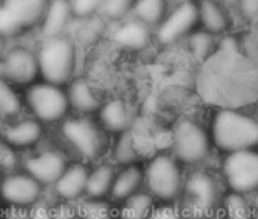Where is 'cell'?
I'll return each mask as SVG.
<instances>
[{
	"instance_id": "cell-45",
	"label": "cell",
	"mask_w": 258,
	"mask_h": 219,
	"mask_svg": "<svg viewBox=\"0 0 258 219\" xmlns=\"http://www.w3.org/2000/svg\"><path fill=\"white\" fill-rule=\"evenodd\" d=\"M195 2H199V0H195Z\"/></svg>"
},
{
	"instance_id": "cell-25",
	"label": "cell",
	"mask_w": 258,
	"mask_h": 219,
	"mask_svg": "<svg viewBox=\"0 0 258 219\" xmlns=\"http://www.w3.org/2000/svg\"><path fill=\"white\" fill-rule=\"evenodd\" d=\"M169 14L167 0H136L133 17L148 25L154 31Z\"/></svg>"
},
{
	"instance_id": "cell-15",
	"label": "cell",
	"mask_w": 258,
	"mask_h": 219,
	"mask_svg": "<svg viewBox=\"0 0 258 219\" xmlns=\"http://www.w3.org/2000/svg\"><path fill=\"white\" fill-rule=\"evenodd\" d=\"M97 122L106 134L120 136L131 130L133 112L123 99H111L102 103L97 112Z\"/></svg>"
},
{
	"instance_id": "cell-18",
	"label": "cell",
	"mask_w": 258,
	"mask_h": 219,
	"mask_svg": "<svg viewBox=\"0 0 258 219\" xmlns=\"http://www.w3.org/2000/svg\"><path fill=\"white\" fill-rule=\"evenodd\" d=\"M67 96H69L70 108H73L75 112H78L82 116L97 113L103 103L93 84L85 78L72 79L69 82Z\"/></svg>"
},
{
	"instance_id": "cell-7",
	"label": "cell",
	"mask_w": 258,
	"mask_h": 219,
	"mask_svg": "<svg viewBox=\"0 0 258 219\" xmlns=\"http://www.w3.org/2000/svg\"><path fill=\"white\" fill-rule=\"evenodd\" d=\"M222 178L229 192L252 195L258 190V149L226 154L222 161Z\"/></svg>"
},
{
	"instance_id": "cell-21",
	"label": "cell",
	"mask_w": 258,
	"mask_h": 219,
	"mask_svg": "<svg viewBox=\"0 0 258 219\" xmlns=\"http://www.w3.org/2000/svg\"><path fill=\"white\" fill-rule=\"evenodd\" d=\"M73 19L69 0H49L46 13L40 23L44 40L61 37Z\"/></svg>"
},
{
	"instance_id": "cell-30",
	"label": "cell",
	"mask_w": 258,
	"mask_h": 219,
	"mask_svg": "<svg viewBox=\"0 0 258 219\" xmlns=\"http://www.w3.org/2000/svg\"><path fill=\"white\" fill-rule=\"evenodd\" d=\"M79 219H117V211L105 199H87L79 208Z\"/></svg>"
},
{
	"instance_id": "cell-36",
	"label": "cell",
	"mask_w": 258,
	"mask_h": 219,
	"mask_svg": "<svg viewBox=\"0 0 258 219\" xmlns=\"http://www.w3.org/2000/svg\"><path fill=\"white\" fill-rule=\"evenodd\" d=\"M53 219H79V210L69 204H61L53 208Z\"/></svg>"
},
{
	"instance_id": "cell-17",
	"label": "cell",
	"mask_w": 258,
	"mask_h": 219,
	"mask_svg": "<svg viewBox=\"0 0 258 219\" xmlns=\"http://www.w3.org/2000/svg\"><path fill=\"white\" fill-rule=\"evenodd\" d=\"M88 175L90 169L84 163L69 165L59 180L53 184V190L61 199L67 202L76 201L85 195Z\"/></svg>"
},
{
	"instance_id": "cell-40",
	"label": "cell",
	"mask_w": 258,
	"mask_h": 219,
	"mask_svg": "<svg viewBox=\"0 0 258 219\" xmlns=\"http://www.w3.org/2000/svg\"><path fill=\"white\" fill-rule=\"evenodd\" d=\"M2 131H4V116L0 115V133H2Z\"/></svg>"
},
{
	"instance_id": "cell-12",
	"label": "cell",
	"mask_w": 258,
	"mask_h": 219,
	"mask_svg": "<svg viewBox=\"0 0 258 219\" xmlns=\"http://www.w3.org/2000/svg\"><path fill=\"white\" fill-rule=\"evenodd\" d=\"M41 192L43 186L32 175H29L28 172H16L4 178L0 196L13 207L28 208L38 202Z\"/></svg>"
},
{
	"instance_id": "cell-6",
	"label": "cell",
	"mask_w": 258,
	"mask_h": 219,
	"mask_svg": "<svg viewBox=\"0 0 258 219\" xmlns=\"http://www.w3.org/2000/svg\"><path fill=\"white\" fill-rule=\"evenodd\" d=\"M76 44L69 37L44 40L38 52L40 73L46 82L55 85L69 84L76 69Z\"/></svg>"
},
{
	"instance_id": "cell-31",
	"label": "cell",
	"mask_w": 258,
	"mask_h": 219,
	"mask_svg": "<svg viewBox=\"0 0 258 219\" xmlns=\"http://www.w3.org/2000/svg\"><path fill=\"white\" fill-rule=\"evenodd\" d=\"M105 17H102L100 14L93 16L90 19H85L84 23L81 25V28L78 29V40L84 44H93L96 43L106 31V25H105Z\"/></svg>"
},
{
	"instance_id": "cell-23",
	"label": "cell",
	"mask_w": 258,
	"mask_h": 219,
	"mask_svg": "<svg viewBox=\"0 0 258 219\" xmlns=\"http://www.w3.org/2000/svg\"><path fill=\"white\" fill-rule=\"evenodd\" d=\"M117 169L111 163H100L90 169L85 196L87 199H105L109 196Z\"/></svg>"
},
{
	"instance_id": "cell-35",
	"label": "cell",
	"mask_w": 258,
	"mask_h": 219,
	"mask_svg": "<svg viewBox=\"0 0 258 219\" xmlns=\"http://www.w3.org/2000/svg\"><path fill=\"white\" fill-rule=\"evenodd\" d=\"M237 8L243 19L255 22L258 19V0H237Z\"/></svg>"
},
{
	"instance_id": "cell-27",
	"label": "cell",
	"mask_w": 258,
	"mask_h": 219,
	"mask_svg": "<svg viewBox=\"0 0 258 219\" xmlns=\"http://www.w3.org/2000/svg\"><path fill=\"white\" fill-rule=\"evenodd\" d=\"M112 157L120 166L139 163V158H140L139 146L136 143V139H134L131 130L115 137V143L112 148Z\"/></svg>"
},
{
	"instance_id": "cell-38",
	"label": "cell",
	"mask_w": 258,
	"mask_h": 219,
	"mask_svg": "<svg viewBox=\"0 0 258 219\" xmlns=\"http://www.w3.org/2000/svg\"><path fill=\"white\" fill-rule=\"evenodd\" d=\"M31 219H53V210L46 205H37L31 210Z\"/></svg>"
},
{
	"instance_id": "cell-34",
	"label": "cell",
	"mask_w": 258,
	"mask_h": 219,
	"mask_svg": "<svg viewBox=\"0 0 258 219\" xmlns=\"http://www.w3.org/2000/svg\"><path fill=\"white\" fill-rule=\"evenodd\" d=\"M148 219H184V211L172 204H164L161 207H155Z\"/></svg>"
},
{
	"instance_id": "cell-11",
	"label": "cell",
	"mask_w": 258,
	"mask_h": 219,
	"mask_svg": "<svg viewBox=\"0 0 258 219\" xmlns=\"http://www.w3.org/2000/svg\"><path fill=\"white\" fill-rule=\"evenodd\" d=\"M199 29V10L195 0H182L176 5L161 25L154 31V37L161 46H172L182 38H187Z\"/></svg>"
},
{
	"instance_id": "cell-4",
	"label": "cell",
	"mask_w": 258,
	"mask_h": 219,
	"mask_svg": "<svg viewBox=\"0 0 258 219\" xmlns=\"http://www.w3.org/2000/svg\"><path fill=\"white\" fill-rule=\"evenodd\" d=\"M185 183L182 165L169 152L155 154L145 166V187L154 199L163 204L181 198Z\"/></svg>"
},
{
	"instance_id": "cell-32",
	"label": "cell",
	"mask_w": 258,
	"mask_h": 219,
	"mask_svg": "<svg viewBox=\"0 0 258 219\" xmlns=\"http://www.w3.org/2000/svg\"><path fill=\"white\" fill-rule=\"evenodd\" d=\"M22 108L19 94L13 90L5 78H0V115L16 116Z\"/></svg>"
},
{
	"instance_id": "cell-20",
	"label": "cell",
	"mask_w": 258,
	"mask_h": 219,
	"mask_svg": "<svg viewBox=\"0 0 258 219\" xmlns=\"http://www.w3.org/2000/svg\"><path fill=\"white\" fill-rule=\"evenodd\" d=\"M199 29L214 35L223 37L228 35L231 29V17L225 7L217 0H199Z\"/></svg>"
},
{
	"instance_id": "cell-19",
	"label": "cell",
	"mask_w": 258,
	"mask_h": 219,
	"mask_svg": "<svg viewBox=\"0 0 258 219\" xmlns=\"http://www.w3.org/2000/svg\"><path fill=\"white\" fill-rule=\"evenodd\" d=\"M145 187V168L139 163L121 166L114 178V184L109 193V198L115 202H123L124 199L131 198L139 193Z\"/></svg>"
},
{
	"instance_id": "cell-9",
	"label": "cell",
	"mask_w": 258,
	"mask_h": 219,
	"mask_svg": "<svg viewBox=\"0 0 258 219\" xmlns=\"http://www.w3.org/2000/svg\"><path fill=\"white\" fill-rule=\"evenodd\" d=\"M49 0H5L0 5V35L16 37L41 23Z\"/></svg>"
},
{
	"instance_id": "cell-13",
	"label": "cell",
	"mask_w": 258,
	"mask_h": 219,
	"mask_svg": "<svg viewBox=\"0 0 258 219\" xmlns=\"http://www.w3.org/2000/svg\"><path fill=\"white\" fill-rule=\"evenodd\" d=\"M2 73L11 82L20 85L31 84L40 73L38 55L26 47H14L2 61Z\"/></svg>"
},
{
	"instance_id": "cell-41",
	"label": "cell",
	"mask_w": 258,
	"mask_h": 219,
	"mask_svg": "<svg viewBox=\"0 0 258 219\" xmlns=\"http://www.w3.org/2000/svg\"><path fill=\"white\" fill-rule=\"evenodd\" d=\"M253 106H255V115H253V116H256V118H258V99H256V102L253 103Z\"/></svg>"
},
{
	"instance_id": "cell-2",
	"label": "cell",
	"mask_w": 258,
	"mask_h": 219,
	"mask_svg": "<svg viewBox=\"0 0 258 219\" xmlns=\"http://www.w3.org/2000/svg\"><path fill=\"white\" fill-rule=\"evenodd\" d=\"M213 146L225 154L258 149V118L243 108H216L210 122Z\"/></svg>"
},
{
	"instance_id": "cell-1",
	"label": "cell",
	"mask_w": 258,
	"mask_h": 219,
	"mask_svg": "<svg viewBox=\"0 0 258 219\" xmlns=\"http://www.w3.org/2000/svg\"><path fill=\"white\" fill-rule=\"evenodd\" d=\"M199 97L214 108H244L258 99V66L240 50V38L223 35L195 76Z\"/></svg>"
},
{
	"instance_id": "cell-39",
	"label": "cell",
	"mask_w": 258,
	"mask_h": 219,
	"mask_svg": "<svg viewBox=\"0 0 258 219\" xmlns=\"http://www.w3.org/2000/svg\"><path fill=\"white\" fill-rule=\"evenodd\" d=\"M249 202H250V208H252L253 219H258V190L253 192L252 195H249Z\"/></svg>"
},
{
	"instance_id": "cell-8",
	"label": "cell",
	"mask_w": 258,
	"mask_h": 219,
	"mask_svg": "<svg viewBox=\"0 0 258 219\" xmlns=\"http://www.w3.org/2000/svg\"><path fill=\"white\" fill-rule=\"evenodd\" d=\"M61 133L76 152L87 160L99 158L106 148V133L102 130L99 122H94L87 116L64 121Z\"/></svg>"
},
{
	"instance_id": "cell-26",
	"label": "cell",
	"mask_w": 258,
	"mask_h": 219,
	"mask_svg": "<svg viewBox=\"0 0 258 219\" xmlns=\"http://www.w3.org/2000/svg\"><path fill=\"white\" fill-rule=\"evenodd\" d=\"M217 37L202 31V29H196L193 34H190L187 37V46H188V50L191 53V57L199 63L202 64L204 61H207L217 49V41H216Z\"/></svg>"
},
{
	"instance_id": "cell-24",
	"label": "cell",
	"mask_w": 258,
	"mask_h": 219,
	"mask_svg": "<svg viewBox=\"0 0 258 219\" xmlns=\"http://www.w3.org/2000/svg\"><path fill=\"white\" fill-rule=\"evenodd\" d=\"M155 208V199L148 190H140L131 198L120 202L117 219H148Z\"/></svg>"
},
{
	"instance_id": "cell-28",
	"label": "cell",
	"mask_w": 258,
	"mask_h": 219,
	"mask_svg": "<svg viewBox=\"0 0 258 219\" xmlns=\"http://www.w3.org/2000/svg\"><path fill=\"white\" fill-rule=\"evenodd\" d=\"M222 217L223 219H253L249 196L228 192L222 199Z\"/></svg>"
},
{
	"instance_id": "cell-44",
	"label": "cell",
	"mask_w": 258,
	"mask_h": 219,
	"mask_svg": "<svg viewBox=\"0 0 258 219\" xmlns=\"http://www.w3.org/2000/svg\"><path fill=\"white\" fill-rule=\"evenodd\" d=\"M4 2H5V0H0V5H2V4H4Z\"/></svg>"
},
{
	"instance_id": "cell-29",
	"label": "cell",
	"mask_w": 258,
	"mask_h": 219,
	"mask_svg": "<svg viewBox=\"0 0 258 219\" xmlns=\"http://www.w3.org/2000/svg\"><path fill=\"white\" fill-rule=\"evenodd\" d=\"M136 0H103L100 16L111 22H123L127 16H133Z\"/></svg>"
},
{
	"instance_id": "cell-16",
	"label": "cell",
	"mask_w": 258,
	"mask_h": 219,
	"mask_svg": "<svg viewBox=\"0 0 258 219\" xmlns=\"http://www.w3.org/2000/svg\"><path fill=\"white\" fill-rule=\"evenodd\" d=\"M112 40L117 46L127 49V50H134V52H142L148 49L155 40L154 37V29L149 28L148 25L142 23L137 19L131 20H124L114 32Z\"/></svg>"
},
{
	"instance_id": "cell-3",
	"label": "cell",
	"mask_w": 258,
	"mask_h": 219,
	"mask_svg": "<svg viewBox=\"0 0 258 219\" xmlns=\"http://www.w3.org/2000/svg\"><path fill=\"white\" fill-rule=\"evenodd\" d=\"M223 196L222 186L216 175L204 169H196L185 177L179 199L188 217L208 219L222 205Z\"/></svg>"
},
{
	"instance_id": "cell-22",
	"label": "cell",
	"mask_w": 258,
	"mask_h": 219,
	"mask_svg": "<svg viewBox=\"0 0 258 219\" xmlns=\"http://www.w3.org/2000/svg\"><path fill=\"white\" fill-rule=\"evenodd\" d=\"M43 136V125L38 119H23L4 131V139L16 148H28L35 145Z\"/></svg>"
},
{
	"instance_id": "cell-43",
	"label": "cell",
	"mask_w": 258,
	"mask_h": 219,
	"mask_svg": "<svg viewBox=\"0 0 258 219\" xmlns=\"http://www.w3.org/2000/svg\"><path fill=\"white\" fill-rule=\"evenodd\" d=\"M2 183H4V178L0 177V193H2Z\"/></svg>"
},
{
	"instance_id": "cell-10",
	"label": "cell",
	"mask_w": 258,
	"mask_h": 219,
	"mask_svg": "<svg viewBox=\"0 0 258 219\" xmlns=\"http://www.w3.org/2000/svg\"><path fill=\"white\" fill-rule=\"evenodd\" d=\"M26 100L40 122H59L69 113V96L61 85L41 82L32 85L26 93Z\"/></svg>"
},
{
	"instance_id": "cell-33",
	"label": "cell",
	"mask_w": 258,
	"mask_h": 219,
	"mask_svg": "<svg viewBox=\"0 0 258 219\" xmlns=\"http://www.w3.org/2000/svg\"><path fill=\"white\" fill-rule=\"evenodd\" d=\"M69 2H70L73 17L85 20V19L100 14L103 0H69Z\"/></svg>"
},
{
	"instance_id": "cell-37",
	"label": "cell",
	"mask_w": 258,
	"mask_h": 219,
	"mask_svg": "<svg viewBox=\"0 0 258 219\" xmlns=\"http://www.w3.org/2000/svg\"><path fill=\"white\" fill-rule=\"evenodd\" d=\"M0 219H31V211L20 207H11Z\"/></svg>"
},
{
	"instance_id": "cell-5",
	"label": "cell",
	"mask_w": 258,
	"mask_h": 219,
	"mask_svg": "<svg viewBox=\"0 0 258 219\" xmlns=\"http://www.w3.org/2000/svg\"><path fill=\"white\" fill-rule=\"evenodd\" d=\"M210 130L193 118H181L172 130V154L181 163L195 166L204 163L213 149Z\"/></svg>"
},
{
	"instance_id": "cell-42",
	"label": "cell",
	"mask_w": 258,
	"mask_h": 219,
	"mask_svg": "<svg viewBox=\"0 0 258 219\" xmlns=\"http://www.w3.org/2000/svg\"><path fill=\"white\" fill-rule=\"evenodd\" d=\"M4 37L0 35V53H2V50H4V40H2Z\"/></svg>"
},
{
	"instance_id": "cell-14",
	"label": "cell",
	"mask_w": 258,
	"mask_h": 219,
	"mask_svg": "<svg viewBox=\"0 0 258 219\" xmlns=\"http://www.w3.org/2000/svg\"><path fill=\"white\" fill-rule=\"evenodd\" d=\"M66 155L59 151H44L26 160L25 169L41 186H53L67 169Z\"/></svg>"
}]
</instances>
